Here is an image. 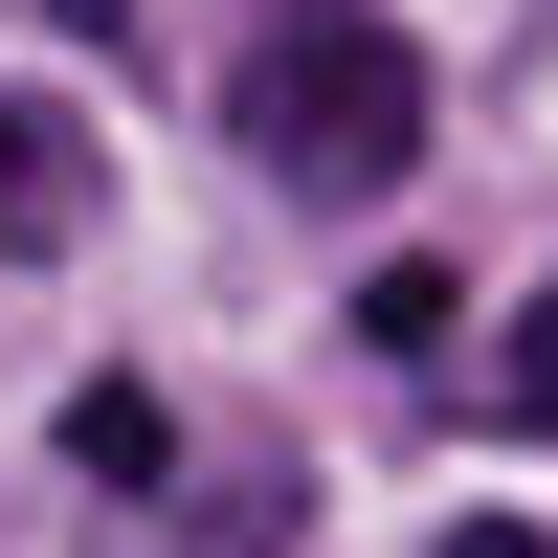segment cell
<instances>
[{"label": "cell", "mask_w": 558, "mask_h": 558, "mask_svg": "<svg viewBox=\"0 0 558 558\" xmlns=\"http://www.w3.org/2000/svg\"><path fill=\"white\" fill-rule=\"evenodd\" d=\"M447 313H470L447 268H380V291H357V336H380V357H447Z\"/></svg>", "instance_id": "cell-4"}, {"label": "cell", "mask_w": 558, "mask_h": 558, "mask_svg": "<svg viewBox=\"0 0 558 558\" xmlns=\"http://www.w3.org/2000/svg\"><path fill=\"white\" fill-rule=\"evenodd\" d=\"M223 134H246L291 202H402L425 179V45L380 0H268L246 68H223Z\"/></svg>", "instance_id": "cell-1"}, {"label": "cell", "mask_w": 558, "mask_h": 558, "mask_svg": "<svg viewBox=\"0 0 558 558\" xmlns=\"http://www.w3.org/2000/svg\"><path fill=\"white\" fill-rule=\"evenodd\" d=\"M447 558H558V536H514V514H470V536H447Z\"/></svg>", "instance_id": "cell-6"}, {"label": "cell", "mask_w": 558, "mask_h": 558, "mask_svg": "<svg viewBox=\"0 0 558 558\" xmlns=\"http://www.w3.org/2000/svg\"><path fill=\"white\" fill-rule=\"evenodd\" d=\"M68 470H89V492H157V470H179L157 380H89V402H68Z\"/></svg>", "instance_id": "cell-3"}, {"label": "cell", "mask_w": 558, "mask_h": 558, "mask_svg": "<svg viewBox=\"0 0 558 558\" xmlns=\"http://www.w3.org/2000/svg\"><path fill=\"white\" fill-rule=\"evenodd\" d=\"M492 380H514V402H536V425H558V291L514 313V357H492Z\"/></svg>", "instance_id": "cell-5"}, {"label": "cell", "mask_w": 558, "mask_h": 558, "mask_svg": "<svg viewBox=\"0 0 558 558\" xmlns=\"http://www.w3.org/2000/svg\"><path fill=\"white\" fill-rule=\"evenodd\" d=\"M68 223H89V112L68 89H0V268L68 246Z\"/></svg>", "instance_id": "cell-2"}]
</instances>
